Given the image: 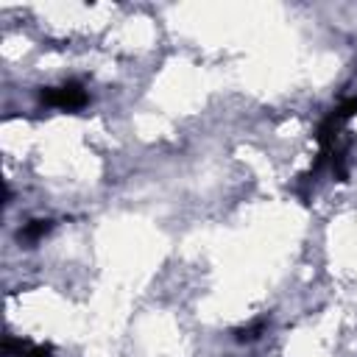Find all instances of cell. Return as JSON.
Here are the masks:
<instances>
[{
  "label": "cell",
  "instance_id": "obj_2",
  "mask_svg": "<svg viewBox=\"0 0 357 357\" xmlns=\"http://www.w3.org/2000/svg\"><path fill=\"white\" fill-rule=\"evenodd\" d=\"M3 357H50V349L20 343V351H14V343H11V337H8V340L3 343Z\"/></svg>",
  "mask_w": 357,
  "mask_h": 357
},
{
  "label": "cell",
  "instance_id": "obj_1",
  "mask_svg": "<svg viewBox=\"0 0 357 357\" xmlns=\"http://www.w3.org/2000/svg\"><path fill=\"white\" fill-rule=\"evenodd\" d=\"M42 100L47 106H59V109H81L86 103V92L78 84H64V86H56V89H45Z\"/></svg>",
  "mask_w": 357,
  "mask_h": 357
},
{
  "label": "cell",
  "instance_id": "obj_3",
  "mask_svg": "<svg viewBox=\"0 0 357 357\" xmlns=\"http://www.w3.org/2000/svg\"><path fill=\"white\" fill-rule=\"evenodd\" d=\"M50 231V220H31L22 231H20V237H25V240H39L42 234H47Z\"/></svg>",
  "mask_w": 357,
  "mask_h": 357
}]
</instances>
